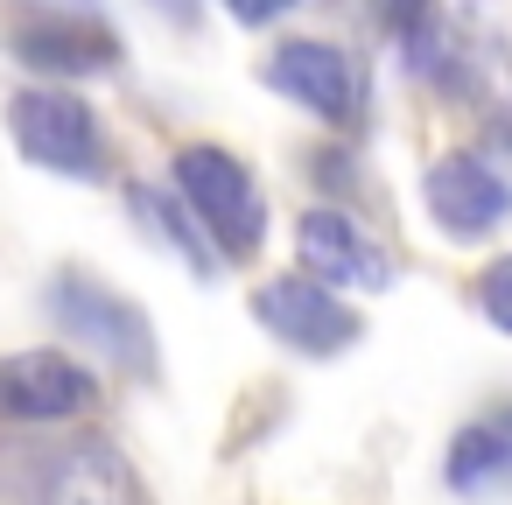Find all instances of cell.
Listing matches in <instances>:
<instances>
[{
    "mask_svg": "<svg viewBox=\"0 0 512 505\" xmlns=\"http://www.w3.org/2000/svg\"><path fill=\"white\" fill-rule=\"evenodd\" d=\"M8 43H15V57L29 71H50V78H92V71H113L120 64V36L99 15H71V8L22 15L8 29Z\"/></svg>",
    "mask_w": 512,
    "mask_h": 505,
    "instance_id": "8",
    "label": "cell"
},
{
    "mask_svg": "<svg viewBox=\"0 0 512 505\" xmlns=\"http://www.w3.org/2000/svg\"><path fill=\"white\" fill-rule=\"evenodd\" d=\"M50 316H57L64 337L92 344V351H99L106 365H120V372H148V365H155L148 316H141L127 295H113V288H99V281H85V274H64V281L50 288Z\"/></svg>",
    "mask_w": 512,
    "mask_h": 505,
    "instance_id": "4",
    "label": "cell"
},
{
    "mask_svg": "<svg viewBox=\"0 0 512 505\" xmlns=\"http://www.w3.org/2000/svg\"><path fill=\"white\" fill-rule=\"evenodd\" d=\"M36 505H148V484L134 477V463L113 442H71L50 470H43V498Z\"/></svg>",
    "mask_w": 512,
    "mask_h": 505,
    "instance_id": "10",
    "label": "cell"
},
{
    "mask_svg": "<svg viewBox=\"0 0 512 505\" xmlns=\"http://www.w3.org/2000/svg\"><path fill=\"white\" fill-rule=\"evenodd\" d=\"M155 8H169L176 22H197V0H155Z\"/></svg>",
    "mask_w": 512,
    "mask_h": 505,
    "instance_id": "16",
    "label": "cell"
},
{
    "mask_svg": "<svg viewBox=\"0 0 512 505\" xmlns=\"http://www.w3.org/2000/svg\"><path fill=\"white\" fill-rule=\"evenodd\" d=\"M295 253H302V267H309L316 281H330V288H365V295L393 288L386 246H372L365 225L344 218V211H309V218L295 225Z\"/></svg>",
    "mask_w": 512,
    "mask_h": 505,
    "instance_id": "9",
    "label": "cell"
},
{
    "mask_svg": "<svg viewBox=\"0 0 512 505\" xmlns=\"http://www.w3.org/2000/svg\"><path fill=\"white\" fill-rule=\"evenodd\" d=\"M288 8H302V0H225V15H232L239 29H274Z\"/></svg>",
    "mask_w": 512,
    "mask_h": 505,
    "instance_id": "15",
    "label": "cell"
},
{
    "mask_svg": "<svg viewBox=\"0 0 512 505\" xmlns=\"http://www.w3.org/2000/svg\"><path fill=\"white\" fill-rule=\"evenodd\" d=\"M260 78L281 99L309 106L316 120H330V127H358L365 120V64L351 50H337V43H309V36L302 43H281Z\"/></svg>",
    "mask_w": 512,
    "mask_h": 505,
    "instance_id": "5",
    "label": "cell"
},
{
    "mask_svg": "<svg viewBox=\"0 0 512 505\" xmlns=\"http://www.w3.org/2000/svg\"><path fill=\"white\" fill-rule=\"evenodd\" d=\"M127 204H134V218L148 225V239H169L190 267H211V253H218V246H211V239L183 218V204H176V197H162L155 183H134V190H127Z\"/></svg>",
    "mask_w": 512,
    "mask_h": 505,
    "instance_id": "12",
    "label": "cell"
},
{
    "mask_svg": "<svg viewBox=\"0 0 512 505\" xmlns=\"http://www.w3.org/2000/svg\"><path fill=\"white\" fill-rule=\"evenodd\" d=\"M421 197H428V218H435L456 246L498 232L505 211H512V183H505L484 155H435L428 176H421Z\"/></svg>",
    "mask_w": 512,
    "mask_h": 505,
    "instance_id": "6",
    "label": "cell"
},
{
    "mask_svg": "<svg viewBox=\"0 0 512 505\" xmlns=\"http://www.w3.org/2000/svg\"><path fill=\"white\" fill-rule=\"evenodd\" d=\"M442 477H449V491H463V498H484V491L512 484V400L456 428V442H449V456H442Z\"/></svg>",
    "mask_w": 512,
    "mask_h": 505,
    "instance_id": "11",
    "label": "cell"
},
{
    "mask_svg": "<svg viewBox=\"0 0 512 505\" xmlns=\"http://www.w3.org/2000/svg\"><path fill=\"white\" fill-rule=\"evenodd\" d=\"M442 22V8H435V0H379V29L400 43V50H414L428 29Z\"/></svg>",
    "mask_w": 512,
    "mask_h": 505,
    "instance_id": "13",
    "label": "cell"
},
{
    "mask_svg": "<svg viewBox=\"0 0 512 505\" xmlns=\"http://www.w3.org/2000/svg\"><path fill=\"white\" fill-rule=\"evenodd\" d=\"M477 309L512 337V253H505V260H491V267L477 274Z\"/></svg>",
    "mask_w": 512,
    "mask_h": 505,
    "instance_id": "14",
    "label": "cell"
},
{
    "mask_svg": "<svg viewBox=\"0 0 512 505\" xmlns=\"http://www.w3.org/2000/svg\"><path fill=\"white\" fill-rule=\"evenodd\" d=\"M99 400V379L71 351H15L0 358V414L8 421H71Z\"/></svg>",
    "mask_w": 512,
    "mask_h": 505,
    "instance_id": "7",
    "label": "cell"
},
{
    "mask_svg": "<svg viewBox=\"0 0 512 505\" xmlns=\"http://www.w3.org/2000/svg\"><path fill=\"white\" fill-rule=\"evenodd\" d=\"M176 197L190 204L197 232H204L225 260L260 253V239H267V204H260V183H253V169H246L239 155H225V148H211V141L176 148Z\"/></svg>",
    "mask_w": 512,
    "mask_h": 505,
    "instance_id": "1",
    "label": "cell"
},
{
    "mask_svg": "<svg viewBox=\"0 0 512 505\" xmlns=\"http://www.w3.org/2000/svg\"><path fill=\"white\" fill-rule=\"evenodd\" d=\"M253 316L288 351H302V358H337V351H351L365 337L358 309L337 288H323L316 274H274V281H260L253 288Z\"/></svg>",
    "mask_w": 512,
    "mask_h": 505,
    "instance_id": "3",
    "label": "cell"
},
{
    "mask_svg": "<svg viewBox=\"0 0 512 505\" xmlns=\"http://www.w3.org/2000/svg\"><path fill=\"white\" fill-rule=\"evenodd\" d=\"M8 127H15V148H22L36 169H50V176H78V183H92V176H99V162H106L99 113H92L78 92L29 85V92H15Z\"/></svg>",
    "mask_w": 512,
    "mask_h": 505,
    "instance_id": "2",
    "label": "cell"
}]
</instances>
